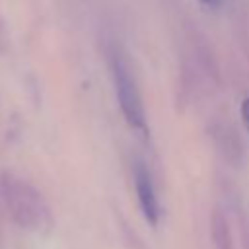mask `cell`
I'll list each match as a JSON object with an SVG mask.
<instances>
[{"label":"cell","instance_id":"cell-1","mask_svg":"<svg viewBox=\"0 0 249 249\" xmlns=\"http://www.w3.org/2000/svg\"><path fill=\"white\" fill-rule=\"evenodd\" d=\"M0 195L12 220L23 230H39L49 224V208L41 195L16 177H2Z\"/></svg>","mask_w":249,"mask_h":249},{"label":"cell","instance_id":"cell-2","mask_svg":"<svg viewBox=\"0 0 249 249\" xmlns=\"http://www.w3.org/2000/svg\"><path fill=\"white\" fill-rule=\"evenodd\" d=\"M113 80H115V89L119 97L121 111L126 119V123L134 128H144L146 126V117H144V107L142 99L136 88V82L124 62L121 58H113Z\"/></svg>","mask_w":249,"mask_h":249},{"label":"cell","instance_id":"cell-3","mask_svg":"<svg viewBox=\"0 0 249 249\" xmlns=\"http://www.w3.org/2000/svg\"><path fill=\"white\" fill-rule=\"evenodd\" d=\"M132 177H134V189H136V198H138L140 210H142L144 218L152 226H156L160 220V204H158V195L154 189L152 175L142 161H136L132 167Z\"/></svg>","mask_w":249,"mask_h":249},{"label":"cell","instance_id":"cell-4","mask_svg":"<svg viewBox=\"0 0 249 249\" xmlns=\"http://www.w3.org/2000/svg\"><path fill=\"white\" fill-rule=\"evenodd\" d=\"M210 231H212V243L214 249H235L233 235L230 230V224L222 212H214L212 222H210Z\"/></svg>","mask_w":249,"mask_h":249},{"label":"cell","instance_id":"cell-5","mask_svg":"<svg viewBox=\"0 0 249 249\" xmlns=\"http://www.w3.org/2000/svg\"><path fill=\"white\" fill-rule=\"evenodd\" d=\"M241 117H243V123L247 126V130H249V97L241 103Z\"/></svg>","mask_w":249,"mask_h":249},{"label":"cell","instance_id":"cell-6","mask_svg":"<svg viewBox=\"0 0 249 249\" xmlns=\"http://www.w3.org/2000/svg\"><path fill=\"white\" fill-rule=\"evenodd\" d=\"M204 6H208V8H218L220 4H222V0H200Z\"/></svg>","mask_w":249,"mask_h":249}]
</instances>
